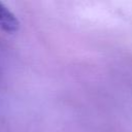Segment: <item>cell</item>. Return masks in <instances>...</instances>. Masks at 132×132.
Returning <instances> with one entry per match:
<instances>
[{
	"label": "cell",
	"mask_w": 132,
	"mask_h": 132,
	"mask_svg": "<svg viewBox=\"0 0 132 132\" xmlns=\"http://www.w3.org/2000/svg\"><path fill=\"white\" fill-rule=\"evenodd\" d=\"M20 28L16 15L0 2V29L7 33H14Z\"/></svg>",
	"instance_id": "1"
}]
</instances>
